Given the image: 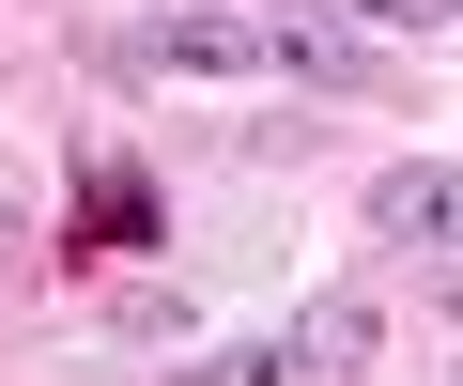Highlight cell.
<instances>
[{
    "instance_id": "cell-4",
    "label": "cell",
    "mask_w": 463,
    "mask_h": 386,
    "mask_svg": "<svg viewBox=\"0 0 463 386\" xmlns=\"http://www.w3.org/2000/svg\"><path fill=\"white\" fill-rule=\"evenodd\" d=\"M355 355H386V309H371V294H325V309H294V340H279V371H355Z\"/></svg>"
},
{
    "instance_id": "cell-1",
    "label": "cell",
    "mask_w": 463,
    "mask_h": 386,
    "mask_svg": "<svg viewBox=\"0 0 463 386\" xmlns=\"http://www.w3.org/2000/svg\"><path fill=\"white\" fill-rule=\"evenodd\" d=\"M124 62L139 78H263V16H139Z\"/></svg>"
},
{
    "instance_id": "cell-3",
    "label": "cell",
    "mask_w": 463,
    "mask_h": 386,
    "mask_svg": "<svg viewBox=\"0 0 463 386\" xmlns=\"http://www.w3.org/2000/svg\"><path fill=\"white\" fill-rule=\"evenodd\" d=\"M263 78H294V93H340V78H371V62H355V32H340V16L279 0V16H263Z\"/></svg>"
},
{
    "instance_id": "cell-2",
    "label": "cell",
    "mask_w": 463,
    "mask_h": 386,
    "mask_svg": "<svg viewBox=\"0 0 463 386\" xmlns=\"http://www.w3.org/2000/svg\"><path fill=\"white\" fill-rule=\"evenodd\" d=\"M371 232H386V248H417V263H432V248H448V232H463V170H448V155H402V170H386V185H371Z\"/></svg>"
},
{
    "instance_id": "cell-5",
    "label": "cell",
    "mask_w": 463,
    "mask_h": 386,
    "mask_svg": "<svg viewBox=\"0 0 463 386\" xmlns=\"http://www.w3.org/2000/svg\"><path fill=\"white\" fill-rule=\"evenodd\" d=\"M170 386H279V340H232V355H201V371H170Z\"/></svg>"
},
{
    "instance_id": "cell-6",
    "label": "cell",
    "mask_w": 463,
    "mask_h": 386,
    "mask_svg": "<svg viewBox=\"0 0 463 386\" xmlns=\"http://www.w3.org/2000/svg\"><path fill=\"white\" fill-rule=\"evenodd\" d=\"M340 16H355V32H417V47H432V32H448V0H340Z\"/></svg>"
}]
</instances>
